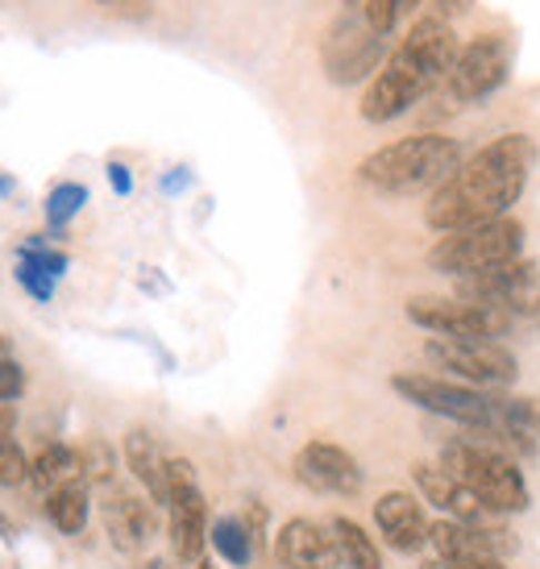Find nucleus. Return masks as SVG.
Instances as JSON below:
<instances>
[{"label": "nucleus", "mask_w": 540, "mask_h": 569, "mask_svg": "<svg viewBox=\"0 0 540 569\" xmlns=\"http://www.w3.org/2000/svg\"><path fill=\"white\" fill-rule=\"evenodd\" d=\"M537 162V146L528 133H503L491 146L461 162L424 204V221L437 233H458L474 224L503 221L511 204H520L528 174Z\"/></svg>", "instance_id": "1"}, {"label": "nucleus", "mask_w": 540, "mask_h": 569, "mask_svg": "<svg viewBox=\"0 0 540 569\" xmlns=\"http://www.w3.org/2000/svg\"><path fill=\"white\" fill-rule=\"evenodd\" d=\"M458 50V30L449 21L416 17L408 33L399 38V47L387 54L382 71L366 83L362 104H358L362 121L387 126V121H396L403 112H412L432 88H441L449 80Z\"/></svg>", "instance_id": "2"}, {"label": "nucleus", "mask_w": 540, "mask_h": 569, "mask_svg": "<svg viewBox=\"0 0 540 569\" xmlns=\"http://www.w3.org/2000/svg\"><path fill=\"white\" fill-rule=\"evenodd\" d=\"M458 138L446 133H412L391 146H379L374 154L358 162V179L366 188L387 191V196H416V191H437L449 174L461 167Z\"/></svg>", "instance_id": "3"}, {"label": "nucleus", "mask_w": 540, "mask_h": 569, "mask_svg": "<svg viewBox=\"0 0 540 569\" xmlns=\"http://www.w3.org/2000/svg\"><path fill=\"white\" fill-rule=\"evenodd\" d=\"M441 470H449L458 482L474 490L478 503L487 511L508 516V511H524L528 507V482L503 449L478 441H453L441 449Z\"/></svg>", "instance_id": "4"}, {"label": "nucleus", "mask_w": 540, "mask_h": 569, "mask_svg": "<svg viewBox=\"0 0 540 569\" xmlns=\"http://www.w3.org/2000/svg\"><path fill=\"white\" fill-rule=\"evenodd\" d=\"M516 258H524V224L503 217V221L446 233L429 250V267L437 274H449V279H470L482 270L508 267Z\"/></svg>", "instance_id": "5"}, {"label": "nucleus", "mask_w": 540, "mask_h": 569, "mask_svg": "<svg viewBox=\"0 0 540 569\" xmlns=\"http://www.w3.org/2000/svg\"><path fill=\"white\" fill-rule=\"evenodd\" d=\"M387 38L370 30V21L362 17V9L353 13H337L329 21V30L320 38V67L337 88H353V83H370L387 63Z\"/></svg>", "instance_id": "6"}, {"label": "nucleus", "mask_w": 540, "mask_h": 569, "mask_svg": "<svg viewBox=\"0 0 540 569\" xmlns=\"http://www.w3.org/2000/svg\"><path fill=\"white\" fill-rule=\"evenodd\" d=\"M424 358L437 370H449L458 382L482 387V391H494V387H508L520 379L516 353L499 341H487V337H432L424 346Z\"/></svg>", "instance_id": "7"}, {"label": "nucleus", "mask_w": 540, "mask_h": 569, "mask_svg": "<svg viewBox=\"0 0 540 569\" xmlns=\"http://www.w3.org/2000/svg\"><path fill=\"white\" fill-rule=\"evenodd\" d=\"M391 391L416 403L420 411H432L441 420L466 428H494V411H499V396L482 391V387H466L453 379H437V375H396Z\"/></svg>", "instance_id": "8"}, {"label": "nucleus", "mask_w": 540, "mask_h": 569, "mask_svg": "<svg viewBox=\"0 0 540 569\" xmlns=\"http://www.w3.org/2000/svg\"><path fill=\"white\" fill-rule=\"evenodd\" d=\"M511 59H516V42H511L503 30L474 33V38L458 50V59H453V71H449V80H446L449 96H453L458 104H478V100L494 96L508 83Z\"/></svg>", "instance_id": "9"}, {"label": "nucleus", "mask_w": 540, "mask_h": 569, "mask_svg": "<svg viewBox=\"0 0 540 569\" xmlns=\"http://www.w3.org/2000/svg\"><path fill=\"white\" fill-rule=\"evenodd\" d=\"M403 312L416 329L432 332V337H487V341H499L511 329L508 312H499L491 303L461 300V296H412L403 303Z\"/></svg>", "instance_id": "10"}, {"label": "nucleus", "mask_w": 540, "mask_h": 569, "mask_svg": "<svg viewBox=\"0 0 540 569\" xmlns=\"http://www.w3.org/2000/svg\"><path fill=\"white\" fill-rule=\"evenodd\" d=\"M461 300L491 303L508 317H532L540 312V267L532 258H516L508 267L482 270L470 279H453Z\"/></svg>", "instance_id": "11"}, {"label": "nucleus", "mask_w": 540, "mask_h": 569, "mask_svg": "<svg viewBox=\"0 0 540 569\" xmlns=\"http://www.w3.org/2000/svg\"><path fill=\"white\" fill-rule=\"evenodd\" d=\"M167 487H171V549L179 561H200L208 545V507L196 482V466L188 458L167 461Z\"/></svg>", "instance_id": "12"}, {"label": "nucleus", "mask_w": 540, "mask_h": 569, "mask_svg": "<svg viewBox=\"0 0 540 569\" xmlns=\"http://www.w3.org/2000/svg\"><path fill=\"white\" fill-rule=\"evenodd\" d=\"M296 478L317 495H358L362 490V466L353 453L329 441H308L296 453Z\"/></svg>", "instance_id": "13"}, {"label": "nucleus", "mask_w": 540, "mask_h": 569, "mask_svg": "<svg viewBox=\"0 0 540 569\" xmlns=\"http://www.w3.org/2000/svg\"><path fill=\"white\" fill-rule=\"evenodd\" d=\"M274 557L283 569H341L333 528L317 520H287L274 532Z\"/></svg>", "instance_id": "14"}, {"label": "nucleus", "mask_w": 540, "mask_h": 569, "mask_svg": "<svg viewBox=\"0 0 540 569\" xmlns=\"http://www.w3.org/2000/svg\"><path fill=\"white\" fill-rule=\"evenodd\" d=\"M429 545L441 553V561H474V557H503L516 549L503 528L491 523H466V520H437L429 532Z\"/></svg>", "instance_id": "15"}, {"label": "nucleus", "mask_w": 540, "mask_h": 569, "mask_svg": "<svg viewBox=\"0 0 540 569\" xmlns=\"http://www.w3.org/2000/svg\"><path fill=\"white\" fill-rule=\"evenodd\" d=\"M374 523H379V537L396 549V553H420L429 545L432 523L424 516V503L408 495V490H387L379 503H374Z\"/></svg>", "instance_id": "16"}, {"label": "nucleus", "mask_w": 540, "mask_h": 569, "mask_svg": "<svg viewBox=\"0 0 540 569\" xmlns=\"http://www.w3.org/2000/svg\"><path fill=\"white\" fill-rule=\"evenodd\" d=\"M416 478V490H420V499L432 503L437 511H446L449 520H466V523H482V516H491L487 507L478 503V495L466 482L441 470V466H416L412 470Z\"/></svg>", "instance_id": "17"}, {"label": "nucleus", "mask_w": 540, "mask_h": 569, "mask_svg": "<svg viewBox=\"0 0 540 569\" xmlns=\"http://www.w3.org/2000/svg\"><path fill=\"white\" fill-rule=\"evenodd\" d=\"M100 511H104V532L121 553H138L146 549V540L154 537V511L138 495H126V490L109 495Z\"/></svg>", "instance_id": "18"}, {"label": "nucleus", "mask_w": 540, "mask_h": 569, "mask_svg": "<svg viewBox=\"0 0 540 569\" xmlns=\"http://www.w3.org/2000/svg\"><path fill=\"white\" fill-rule=\"evenodd\" d=\"M167 453L159 449V441L146 432V428H133L126 437V466L133 470V478L146 487L150 503L167 507L171 503V487H167Z\"/></svg>", "instance_id": "19"}, {"label": "nucleus", "mask_w": 540, "mask_h": 569, "mask_svg": "<svg viewBox=\"0 0 540 569\" xmlns=\"http://www.w3.org/2000/svg\"><path fill=\"white\" fill-rule=\"evenodd\" d=\"M30 478L47 490L83 482L80 449H71V445H47V449H38V453L30 458Z\"/></svg>", "instance_id": "20"}, {"label": "nucleus", "mask_w": 540, "mask_h": 569, "mask_svg": "<svg viewBox=\"0 0 540 569\" xmlns=\"http://www.w3.org/2000/svg\"><path fill=\"white\" fill-rule=\"evenodd\" d=\"M494 428L511 441H540V396H499Z\"/></svg>", "instance_id": "21"}, {"label": "nucleus", "mask_w": 540, "mask_h": 569, "mask_svg": "<svg viewBox=\"0 0 540 569\" xmlns=\"http://www.w3.org/2000/svg\"><path fill=\"white\" fill-rule=\"evenodd\" d=\"M333 537H337V553H341V569H382V553L379 545L370 540L362 523L346 520V516H337L333 523Z\"/></svg>", "instance_id": "22"}, {"label": "nucleus", "mask_w": 540, "mask_h": 569, "mask_svg": "<svg viewBox=\"0 0 540 569\" xmlns=\"http://www.w3.org/2000/svg\"><path fill=\"white\" fill-rule=\"evenodd\" d=\"M208 540H212V549H217L229 566H250L254 553H258V537L250 532V523L238 520V516H221V520H212Z\"/></svg>", "instance_id": "23"}, {"label": "nucleus", "mask_w": 540, "mask_h": 569, "mask_svg": "<svg viewBox=\"0 0 540 569\" xmlns=\"http://www.w3.org/2000/svg\"><path fill=\"white\" fill-rule=\"evenodd\" d=\"M47 516L59 532H67V537L83 532V523H88V487H83V482H71V487L50 490Z\"/></svg>", "instance_id": "24"}, {"label": "nucleus", "mask_w": 540, "mask_h": 569, "mask_svg": "<svg viewBox=\"0 0 540 569\" xmlns=\"http://www.w3.org/2000/svg\"><path fill=\"white\" fill-rule=\"evenodd\" d=\"M13 425H17V408L4 403V408H0V487H21V482H30V458H26L21 445L13 441Z\"/></svg>", "instance_id": "25"}, {"label": "nucleus", "mask_w": 540, "mask_h": 569, "mask_svg": "<svg viewBox=\"0 0 540 569\" xmlns=\"http://www.w3.org/2000/svg\"><path fill=\"white\" fill-rule=\"evenodd\" d=\"M424 0H362V17L370 21V30L391 38V33L408 21L412 13H420Z\"/></svg>", "instance_id": "26"}, {"label": "nucleus", "mask_w": 540, "mask_h": 569, "mask_svg": "<svg viewBox=\"0 0 540 569\" xmlns=\"http://www.w3.org/2000/svg\"><path fill=\"white\" fill-rule=\"evenodd\" d=\"M88 204V188L83 183H54L47 196V221L54 229L71 224V217H80V208Z\"/></svg>", "instance_id": "27"}, {"label": "nucleus", "mask_w": 540, "mask_h": 569, "mask_svg": "<svg viewBox=\"0 0 540 569\" xmlns=\"http://www.w3.org/2000/svg\"><path fill=\"white\" fill-rule=\"evenodd\" d=\"M17 262H30L33 270H42V274H50V279L59 283L67 270V253L50 250L47 238H30L26 246H21V253H17Z\"/></svg>", "instance_id": "28"}, {"label": "nucleus", "mask_w": 540, "mask_h": 569, "mask_svg": "<svg viewBox=\"0 0 540 569\" xmlns=\"http://www.w3.org/2000/svg\"><path fill=\"white\" fill-rule=\"evenodd\" d=\"M80 466H83V487H100V482H109L112 478V449L104 441H88L80 449Z\"/></svg>", "instance_id": "29"}, {"label": "nucleus", "mask_w": 540, "mask_h": 569, "mask_svg": "<svg viewBox=\"0 0 540 569\" xmlns=\"http://www.w3.org/2000/svg\"><path fill=\"white\" fill-rule=\"evenodd\" d=\"M13 274H17V283L26 287L38 303H47L50 296H54V279H50V274H42V270H33L30 262H17Z\"/></svg>", "instance_id": "30"}, {"label": "nucleus", "mask_w": 540, "mask_h": 569, "mask_svg": "<svg viewBox=\"0 0 540 569\" xmlns=\"http://www.w3.org/2000/svg\"><path fill=\"white\" fill-rule=\"evenodd\" d=\"M21 391H26V370H21L13 358H9V362H0V408H4V403H13Z\"/></svg>", "instance_id": "31"}, {"label": "nucleus", "mask_w": 540, "mask_h": 569, "mask_svg": "<svg viewBox=\"0 0 540 569\" xmlns=\"http://www.w3.org/2000/svg\"><path fill=\"white\" fill-rule=\"evenodd\" d=\"M96 4H100V9H104V13L133 17V21H138V17H146V13H150V0H96Z\"/></svg>", "instance_id": "32"}, {"label": "nucleus", "mask_w": 540, "mask_h": 569, "mask_svg": "<svg viewBox=\"0 0 540 569\" xmlns=\"http://www.w3.org/2000/svg\"><path fill=\"white\" fill-rule=\"evenodd\" d=\"M424 4H429L424 17H437V21H449V26H453V17H461L470 9V0H424Z\"/></svg>", "instance_id": "33"}, {"label": "nucleus", "mask_w": 540, "mask_h": 569, "mask_svg": "<svg viewBox=\"0 0 540 569\" xmlns=\"http://www.w3.org/2000/svg\"><path fill=\"white\" fill-rule=\"evenodd\" d=\"M104 174H109V183H112V191H117V196H129V191H133V174H129L126 162H109V167H104Z\"/></svg>", "instance_id": "34"}, {"label": "nucleus", "mask_w": 540, "mask_h": 569, "mask_svg": "<svg viewBox=\"0 0 540 569\" xmlns=\"http://www.w3.org/2000/svg\"><path fill=\"white\" fill-rule=\"evenodd\" d=\"M449 569H508L499 557H474V561H449Z\"/></svg>", "instance_id": "35"}, {"label": "nucleus", "mask_w": 540, "mask_h": 569, "mask_svg": "<svg viewBox=\"0 0 540 569\" xmlns=\"http://www.w3.org/2000/svg\"><path fill=\"white\" fill-rule=\"evenodd\" d=\"M183 183H188V171H179V174H167V183H162V188H167V191H179V188H183Z\"/></svg>", "instance_id": "36"}, {"label": "nucleus", "mask_w": 540, "mask_h": 569, "mask_svg": "<svg viewBox=\"0 0 540 569\" xmlns=\"http://www.w3.org/2000/svg\"><path fill=\"white\" fill-rule=\"evenodd\" d=\"M0 362H9V337L0 332Z\"/></svg>", "instance_id": "37"}, {"label": "nucleus", "mask_w": 540, "mask_h": 569, "mask_svg": "<svg viewBox=\"0 0 540 569\" xmlns=\"http://www.w3.org/2000/svg\"><path fill=\"white\" fill-rule=\"evenodd\" d=\"M196 569H212V566H208V561H196Z\"/></svg>", "instance_id": "38"}, {"label": "nucleus", "mask_w": 540, "mask_h": 569, "mask_svg": "<svg viewBox=\"0 0 540 569\" xmlns=\"http://www.w3.org/2000/svg\"><path fill=\"white\" fill-rule=\"evenodd\" d=\"M146 569H167V566H162V561H154V566H146Z\"/></svg>", "instance_id": "39"}, {"label": "nucleus", "mask_w": 540, "mask_h": 569, "mask_svg": "<svg viewBox=\"0 0 540 569\" xmlns=\"http://www.w3.org/2000/svg\"><path fill=\"white\" fill-rule=\"evenodd\" d=\"M0 532H9V523H4V520H0Z\"/></svg>", "instance_id": "40"}, {"label": "nucleus", "mask_w": 540, "mask_h": 569, "mask_svg": "<svg viewBox=\"0 0 540 569\" xmlns=\"http://www.w3.org/2000/svg\"><path fill=\"white\" fill-rule=\"evenodd\" d=\"M346 4H350V9H353V4H362V0H346Z\"/></svg>", "instance_id": "41"}]
</instances>
